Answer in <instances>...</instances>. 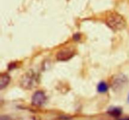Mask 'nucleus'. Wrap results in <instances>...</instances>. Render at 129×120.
<instances>
[{
    "instance_id": "nucleus-1",
    "label": "nucleus",
    "mask_w": 129,
    "mask_h": 120,
    "mask_svg": "<svg viewBox=\"0 0 129 120\" xmlns=\"http://www.w3.org/2000/svg\"><path fill=\"white\" fill-rule=\"evenodd\" d=\"M107 26L113 31H120L127 25L125 20L117 12H110L107 15L105 20Z\"/></svg>"
},
{
    "instance_id": "nucleus-2",
    "label": "nucleus",
    "mask_w": 129,
    "mask_h": 120,
    "mask_svg": "<svg viewBox=\"0 0 129 120\" xmlns=\"http://www.w3.org/2000/svg\"><path fill=\"white\" fill-rule=\"evenodd\" d=\"M39 75L33 70H30L21 77L20 85L25 89H31L39 84Z\"/></svg>"
},
{
    "instance_id": "nucleus-3",
    "label": "nucleus",
    "mask_w": 129,
    "mask_h": 120,
    "mask_svg": "<svg viewBox=\"0 0 129 120\" xmlns=\"http://www.w3.org/2000/svg\"><path fill=\"white\" fill-rule=\"evenodd\" d=\"M128 79L123 74H117L113 77L111 81V86L115 91H118L127 86Z\"/></svg>"
},
{
    "instance_id": "nucleus-4",
    "label": "nucleus",
    "mask_w": 129,
    "mask_h": 120,
    "mask_svg": "<svg viewBox=\"0 0 129 120\" xmlns=\"http://www.w3.org/2000/svg\"><path fill=\"white\" fill-rule=\"evenodd\" d=\"M74 54L75 50L73 48H64L58 52L56 55V58L59 61H67L71 59Z\"/></svg>"
},
{
    "instance_id": "nucleus-5",
    "label": "nucleus",
    "mask_w": 129,
    "mask_h": 120,
    "mask_svg": "<svg viewBox=\"0 0 129 120\" xmlns=\"http://www.w3.org/2000/svg\"><path fill=\"white\" fill-rule=\"evenodd\" d=\"M46 99L47 98L45 93L42 91H37L33 95L31 98V103L35 106L40 107L44 105L46 101Z\"/></svg>"
},
{
    "instance_id": "nucleus-6",
    "label": "nucleus",
    "mask_w": 129,
    "mask_h": 120,
    "mask_svg": "<svg viewBox=\"0 0 129 120\" xmlns=\"http://www.w3.org/2000/svg\"><path fill=\"white\" fill-rule=\"evenodd\" d=\"M11 81L10 75L8 74H3L1 76V81H0V89L2 90L4 88H6L10 83Z\"/></svg>"
},
{
    "instance_id": "nucleus-7",
    "label": "nucleus",
    "mask_w": 129,
    "mask_h": 120,
    "mask_svg": "<svg viewBox=\"0 0 129 120\" xmlns=\"http://www.w3.org/2000/svg\"><path fill=\"white\" fill-rule=\"evenodd\" d=\"M108 113L110 115L113 117H118L122 113V110L120 108L118 107H112L110 108L108 111Z\"/></svg>"
},
{
    "instance_id": "nucleus-8",
    "label": "nucleus",
    "mask_w": 129,
    "mask_h": 120,
    "mask_svg": "<svg viewBox=\"0 0 129 120\" xmlns=\"http://www.w3.org/2000/svg\"><path fill=\"white\" fill-rule=\"evenodd\" d=\"M97 90L100 93H105L108 91V86L105 82H100L97 86Z\"/></svg>"
},
{
    "instance_id": "nucleus-9",
    "label": "nucleus",
    "mask_w": 129,
    "mask_h": 120,
    "mask_svg": "<svg viewBox=\"0 0 129 120\" xmlns=\"http://www.w3.org/2000/svg\"><path fill=\"white\" fill-rule=\"evenodd\" d=\"M1 120H11V118H9L8 116H1Z\"/></svg>"
},
{
    "instance_id": "nucleus-10",
    "label": "nucleus",
    "mask_w": 129,
    "mask_h": 120,
    "mask_svg": "<svg viewBox=\"0 0 129 120\" xmlns=\"http://www.w3.org/2000/svg\"><path fill=\"white\" fill-rule=\"evenodd\" d=\"M123 120H129V118H126V119H123Z\"/></svg>"
},
{
    "instance_id": "nucleus-11",
    "label": "nucleus",
    "mask_w": 129,
    "mask_h": 120,
    "mask_svg": "<svg viewBox=\"0 0 129 120\" xmlns=\"http://www.w3.org/2000/svg\"><path fill=\"white\" fill-rule=\"evenodd\" d=\"M128 102L129 103V95H128Z\"/></svg>"
}]
</instances>
